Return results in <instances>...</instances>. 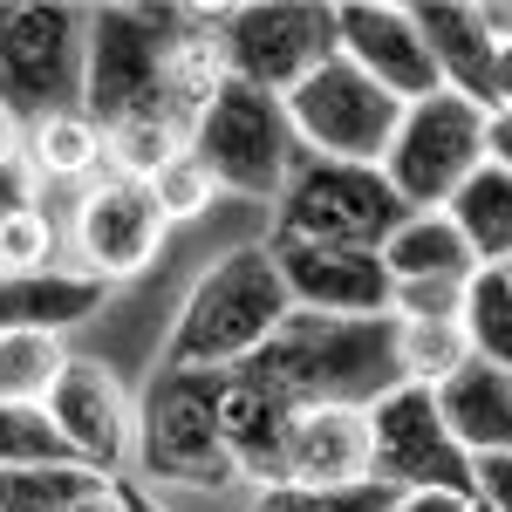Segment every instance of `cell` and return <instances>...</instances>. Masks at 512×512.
<instances>
[{
  "label": "cell",
  "mask_w": 512,
  "mask_h": 512,
  "mask_svg": "<svg viewBox=\"0 0 512 512\" xmlns=\"http://www.w3.org/2000/svg\"><path fill=\"white\" fill-rule=\"evenodd\" d=\"M239 376H253L267 396L287 410H315V403H349L369 410L376 396L403 383L396 369V315H287L280 335L253 362H239Z\"/></svg>",
  "instance_id": "obj_1"
},
{
  "label": "cell",
  "mask_w": 512,
  "mask_h": 512,
  "mask_svg": "<svg viewBox=\"0 0 512 512\" xmlns=\"http://www.w3.org/2000/svg\"><path fill=\"white\" fill-rule=\"evenodd\" d=\"M294 315L287 280L267 246H233L219 267H205L178 308V328L164 342V369H239L280 335Z\"/></svg>",
  "instance_id": "obj_2"
},
{
  "label": "cell",
  "mask_w": 512,
  "mask_h": 512,
  "mask_svg": "<svg viewBox=\"0 0 512 512\" xmlns=\"http://www.w3.org/2000/svg\"><path fill=\"white\" fill-rule=\"evenodd\" d=\"M410 219V205L390 192L383 164H342V158H308L287 171L274 198V246H355L383 253V239Z\"/></svg>",
  "instance_id": "obj_3"
},
{
  "label": "cell",
  "mask_w": 512,
  "mask_h": 512,
  "mask_svg": "<svg viewBox=\"0 0 512 512\" xmlns=\"http://www.w3.org/2000/svg\"><path fill=\"white\" fill-rule=\"evenodd\" d=\"M178 28H185V7H89L82 110L103 130L130 117H178L164 96V55H171Z\"/></svg>",
  "instance_id": "obj_4"
},
{
  "label": "cell",
  "mask_w": 512,
  "mask_h": 512,
  "mask_svg": "<svg viewBox=\"0 0 512 512\" xmlns=\"http://www.w3.org/2000/svg\"><path fill=\"white\" fill-rule=\"evenodd\" d=\"M233 369H158L137 403V472L164 485H233L239 465L219 431V396Z\"/></svg>",
  "instance_id": "obj_5"
},
{
  "label": "cell",
  "mask_w": 512,
  "mask_h": 512,
  "mask_svg": "<svg viewBox=\"0 0 512 512\" xmlns=\"http://www.w3.org/2000/svg\"><path fill=\"white\" fill-rule=\"evenodd\" d=\"M82 62H89V7L0 0V110L21 130L55 110H82Z\"/></svg>",
  "instance_id": "obj_6"
},
{
  "label": "cell",
  "mask_w": 512,
  "mask_h": 512,
  "mask_svg": "<svg viewBox=\"0 0 512 512\" xmlns=\"http://www.w3.org/2000/svg\"><path fill=\"white\" fill-rule=\"evenodd\" d=\"M192 151L205 158V171L219 178V192L274 205L280 185H287V171L301 164V137H294L280 96L246 89V82H226V89L212 96V110L192 123Z\"/></svg>",
  "instance_id": "obj_7"
},
{
  "label": "cell",
  "mask_w": 512,
  "mask_h": 512,
  "mask_svg": "<svg viewBox=\"0 0 512 512\" xmlns=\"http://www.w3.org/2000/svg\"><path fill=\"white\" fill-rule=\"evenodd\" d=\"M478 164H485V110L478 103L451 96V89L403 103L396 137L383 151V178L410 212H444Z\"/></svg>",
  "instance_id": "obj_8"
},
{
  "label": "cell",
  "mask_w": 512,
  "mask_h": 512,
  "mask_svg": "<svg viewBox=\"0 0 512 512\" xmlns=\"http://www.w3.org/2000/svg\"><path fill=\"white\" fill-rule=\"evenodd\" d=\"M369 478H383L390 492H437V499H465L472 506V458L451 437L437 390L424 383H396L390 396L369 403Z\"/></svg>",
  "instance_id": "obj_9"
},
{
  "label": "cell",
  "mask_w": 512,
  "mask_h": 512,
  "mask_svg": "<svg viewBox=\"0 0 512 512\" xmlns=\"http://www.w3.org/2000/svg\"><path fill=\"white\" fill-rule=\"evenodd\" d=\"M280 103H287V123H294L308 158H342V164H383L396 117H403V103L383 82L362 76L349 55H328L315 76H301Z\"/></svg>",
  "instance_id": "obj_10"
},
{
  "label": "cell",
  "mask_w": 512,
  "mask_h": 512,
  "mask_svg": "<svg viewBox=\"0 0 512 512\" xmlns=\"http://www.w3.org/2000/svg\"><path fill=\"white\" fill-rule=\"evenodd\" d=\"M219 48H226V76L246 89H267V96H287L328 55H342L335 48V7H315V0L219 7Z\"/></svg>",
  "instance_id": "obj_11"
},
{
  "label": "cell",
  "mask_w": 512,
  "mask_h": 512,
  "mask_svg": "<svg viewBox=\"0 0 512 512\" xmlns=\"http://www.w3.org/2000/svg\"><path fill=\"white\" fill-rule=\"evenodd\" d=\"M164 246V212L151 185H137V178H96L76 205V267L96 280H130L144 274L151 260H158Z\"/></svg>",
  "instance_id": "obj_12"
},
{
  "label": "cell",
  "mask_w": 512,
  "mask_h": 512,
  "mask_svg": "<svg viewBox=\"0 0 512 512\" xmlns=\"http://www.w3.org/2000/svg\"><path fill=\"white\" fill-rule=\"evenodd\" d=\"M48 417L69 437V451L103 478L117 465H130V451H137V403L123 390V376L110 362H96V355H69L62 383L48 396Z\"/></svg>",
  "instance_id": "obj_13"
},
{
  "label": "cell",
  "mask_w": 512,
  "mask_h": 512,
  "mask_svg": "<svg viewBox=\"0 0 512 512\" xmlns=\"http://www.w3.org/2000/svg\"><path fill=\"white\" fill-rule=\"evenodd\" d=\"M294 315H390L396 280L383 274V253H355V246H294V239H267Z\"/></svg>",
  "instance_id": "obj_14"
},
{
  "label": "cell",
  "mask_w": 512,
  "mask_h": 512,
  "mask_svg": "<svg viewBox=\"0 0 512 512\" xmlns=\"http://www.w3.org/2000/svg\"><path fill=\"white\" fill-rule=\"evenodd\" d=\"M335 48L369 82H383L396 103H417V96H437L444 89L437 82V62H431V41H424L410 7H376V0L335 7Z\"/></svg>",
  "instance_id": "obj_15"
},
{
  "label": "cell",
  "mask_w": 512,
  "mask_h": 512,
  "mask_svg": "<svg viewBox=\"0 0 512 512\" xmlns=\"http://www.w3.org/2000/svg\"><path fill=\"white\" fill-rule=\"evenodd\" d=\"M369 478V410L315 403L280 437V485H355Z\"/></svg>",
  "instance_id": "obj_16"
},
{
  "label": "cell",
  "mask_w": 512,
  "mask_h": 512,
  "mask_svg": "<svg viewBox=\"0 0 512 512\" xmlns=\"http://www.w3.org/2000/svg\"><path fill=\"white\" fill-rule=\"evenodd\" d=\"M110 308V280L82 274V267H48V274H0V335L21 328H76V321Z\"/></svg>",
  "instance_id": "obj_17"
},
{
  "label": "cell",
  "mask_w": 512,
  "mask_h": 512,
  "mask_svg": "<svg viewBox=\"0 0 512 512\" xmlns=\"http://www.w3.org/2000/svg\"><path fill=\"white\" fill-rule=\"evenodd\" d=\"M437 410H444L451 437L465 444V458L512 451V369H492L472 355L458 376L437 383Z\"/></svg>",
  "instance_id": "obj_18"
},
{
  "label": "cell",
  "mask_w": 512,
  "mask_h": 512,
  "mask_svg": "<svg viewBox=\"0 0 512 512\" xmlns=\"http://www.w3.org/2000/svg\"><path fill=\"white\" fill-rule=\"evenodd\" d=\"M410 14H417L424 41H431L437 82H444L451 96H465V103H478V110L492 117V62H499V48H492V41H485V28H478V7L437 0V7H410Z\"/></svg>",
  "instance_id": "obj_19"
},
{
  "label": "cell",
  "mask_w": 512,
  "mask_h": 512,
  "mask_svg": "<svg viewBox=\"0 0 512 512\" xmlns=\"http://www.w3.org/2000/svg\"><path fill=\"white\" fill-rule=\"evenodd\" d=\"M226 48H219V7H185V28L164 55V96L185 123H198L212 110V96L226 89Z\"/></svg>",
  "instance_id": "obj_20"
},
{
  "label": "cell",
  "mask_w": 512,
  "mask_h": 512,
  "mask_svg": "<svg viewBox=\"0 0 512 512\" xmlns=\"http://www.w3.org/2000/svg\"><path fill=\"white\" fill-rule=\"evenodd\" d=\"M444 219L465 233L478 267H512V171L506 164H492V158L478 164L472 178L451 192Z\"/></svg>",
  "instance_id": "obj_21"
},
{
  "label": "cell",
  "mask_w": 512,
  "mask_h": 512,
  "mask_svg": "<svg viewBox=\"0 0 512 512\" xmlns=\"http://www.w3.org/2000/svg\"><path fill=\"white\" fill-rule=\"evenodd\" d=\"M383 274L403 287V280H472L478 260L465 233L444 219V212H410L390 239H383Z\"/></svg>",
  "instance_id": "obj_22"
},
{
  "label": "cell",
  "mask_w": 512,
  "mask_h": 512,
  "mask_svg": "<svg viewBox=\"0 0 512 512\" xmlns=\"http://www.w3.org/2000/svg\"><path fill=\"white\" fill-rule=\"evenodd\" d=\"M21 158L35 164V178L48 185H76V178H96L110 164V137L89 110H55L21 130Z\"/></svg>",
  "instance_id": "obj_23"
},
{
  "label": "cell",
  "mask_w": 512,
  "mask_h": 512,
  "mask_svg": "<svg viewBox=\"0 0 512 512\" xmlns=\"http://www.w3.org/2000/svg\"><path fill=\"white\" fill-rule=\"evenodd\" d=\"M458 328H465V349L492 369H512V267H478L465 280V308H458Z\"/></svg>",
  "instance_id": "obj_24"
},
{
  "label": "cell",
  "mask_w": 512,
  "mask_h": 512,
  "mask_svg": "<svg viewBox=\"0 0 512 512\" xmlns=\"http://www.w3.org/2000/svg\"><path fill=\"white\" fill-rule=\"evenodd\" d=\"M69 369L62 335L48 328H21V335H0V403H48L55 383Z\"/></svg>",
  "instance_id": "obj_25"
},
{
  "label": "cell",
  "mask_w": 512,
  "mask_h": 512,
  "mask_svg": "<svg viewBox=\"0 0 512 512\" xmlns=\"http://www.w3.org/2000/svg\"><path fill=\"white\" fill-rule=\"evenodd\" d=\"M465 362H472V349H465V328L458 321H396V369H403V383L437 390Z\"/></svg>",
  "instance_id": "obj_26"
},
{
  "label": "cell",
  "mask_w": 512,
  "mask_h": 512,
  "mask_svg": "<svg viewBox=\"0 0 512 512\" xmlns=\"http://www.w3.org/2000/svg\"><path fill=\"white\" fill-rule=\"evenodd\" d=\"M96 485H110L89 465H28V472H0V512H69Z\"/></svg>",
  "instance_id": "obj_27"
},
{
  "label": "cell",
  "mask_w": 512,
  "mask_h": 512,
  "mask_svg": "<svg viewBox=\"0 0 512 512\" xmlns=\"http://www.w3.org/2000/svg\"><path fill=\"white\" fill-rule=\"evenodd\" d=\"M28 465H82V458L55 431L48 403H0V472H28Z\"/></svg>",
  "instance_id": "obj_28"
},
{
  "label": "cell",
  "mask_w": 512,
  "mask_h": 512,
  "mask_svg": "<svg viewBox=\"0 0 512 512\" xmlns=\"http://www.w3.org/2000/svg\"><path fill=\"white\" fill-rule=\"evenodd\" d=\"M403 492L383 478H355V485H260L253 512H390Z\"/></svg>",
  "instance_id": "obj_29"
},
{
  "label": "cell",
  "mask_w": 512,
  "mask_h": 512,
  "mask_svg": "<svg viewBox=\"0 0 512 512\" xmlns=\"http://www.w3.org/2000/svg\"><path fill=\"white\" fill-rule=\"evenodd\" d=\"M151 198H158L164 226H178V219H198V212L219 198V178L205 171V158H198V151H178V158L151 178Z\"/></svg>",
  "instance_id": "obj_30"
},
{
  "label": "cell",
  "mask_w": 512,
  "mask_h": 512,
  "mask_svg": "<svg viewBox=\"0 0 512 512\" xmlns=\"http://www.w3.org/2000/svg\"><path fill=\"white\" fill-rule=\"evenodd\" d=\"M55 267V226L48 212H14L0 219V274H48Z\"/></svg>",
  "instance_id": "obj_31"
},
{
  "label": "cell",
  "mask_w": 512,
  "mask_h": 512,
  "mask_svg": "<svg viewBox=\"0 0 512 512\" xmlns=\"http://www.w3.org/2000/svg\"><path fill=\"white\" fill-rule=\"evenodd\" d=\"M472 506L478 512H512V451L472 458Z\"/></svg>",
  "instance_id": "obj_32"
},
{
  "label": "cell",
  "mask_w": 512,
  "mask_h": 512,
  "mask_svg": "<svg viewBox=\"0 0 512 512\" xmlns=\"http://www.w3.org/2000/svg\"><path fill=\"white\" fill-rule=\"evenodd\" d=\"M35 164L21 158V151H14V158H0V219H14V212H35Z\"/></svg>",
  "instance_id": "obj_33"
},
{
  "label": "cell",
  "mask_w": 512,
  "mask_h": 512,
  "mask_svg": "<svg viewBox=\"0 0 512 512\" xmlns=\"http://www.w3.org/2000/svg\"><path fill=\"white\" fill-rule=\"evenodd\" d=\"M485 158L512 171V110H492L485 117Z\"/></svg>",
  "instance_id": "obj_34"
},
{
  "label": "cell",
  "mask_w": 512,
  "mask_h": 512,
  "mask_svg": "<svg viewBox=\"0 0 512 512\" xmlns=\"http://www.w3.org/2000/svg\"><path fill=\"white\" fill-rule=\"evenodd\" d=\"M478 28H485L492 48H512V0H485L478 7Z\"/></svg>",
  "instance_id": "obj_35"
},
{
  "label": "cell",
  "mask_w": 512,
  "mask_h": 512,
  "mask_svg": "<svg viewBox=\"0 0 512 512\" xmlns=\"http://www.w3.org/2000/svg\"><path fill=\"white\" fill-rule=\"evenodd\" d=\"M390 512H472L465 499H437V492H410V499H396Z\"/></svg>",
  "instance_id": "obj_36"
},
{
  "label": "cell",
  "mask_w": 512,
  "mask_h": 512,
  "mask_svg": "<svg viewBox=\"0 0 512 512\" xmlns=\"http://www.w3.org/2000/svg\"><path fill=\"white\" fill-rule=\"evenodd\" d=\"M492 110H512V48H499L492 62Z\"/></svg>",
  "instance_id": "obj_37"
},
{
  "label": "cell",
  "mask_w": 512,
  "mask_h": 512,
  "mask_svg": "<svg viewBox=\"0 0 512 512\" xmlns=\"http://www.w3.org/2000/svg\"><path fill=\"white\" fill-rule=\"evenodd\" d=\"M117 499H123V512H164V499H151V492L130 485V478H117Z\"/></svg>",
  "instance_id": "obj_38"
},
{
  "label": "cell",
  "mask_w": 512,
  "mask_h": 512,
  "mask_svg": "<svg viewBox=\"0 0 512 512\" xmlns=\"http://www.w3.org/2000/svg\"><path fill=\"white\" fill-rule=\"evenodd\" d=\"M69 512H123V499H117V478H110V485H96V492H89L82 506H69Z\"/></svg>",
  "instance_id": "obj_39"
},
{
  "label": "cell",
  "mask_w": 512,
  "mask_h": 512,
  "mask_svg": "<svg viewBox=\"0 0 512 512\" xmlns=\"http://www.w3.org/2000/svg\"><path fill=\"white\" fill-rule=\"evenodd\" d=\"M14 151H21V123L0 110V158H14Z\"/></svg>",
  "instance_id": "obj_40"
},
{
  "label": "cell",
  "mask_w": 512,
  "mask_h": 512,
  "mask_svg": "<svg viewBox=\"0 0 512 512\" xmlns=\"http://www.w3.org/2000/svg\"><path fill=\"white\" fill-rule=\"evenodd\" d=\"M472 512H478V506H472Z\"/></svg>",
  "instance_id": "obj_41"
}]
</instances>
